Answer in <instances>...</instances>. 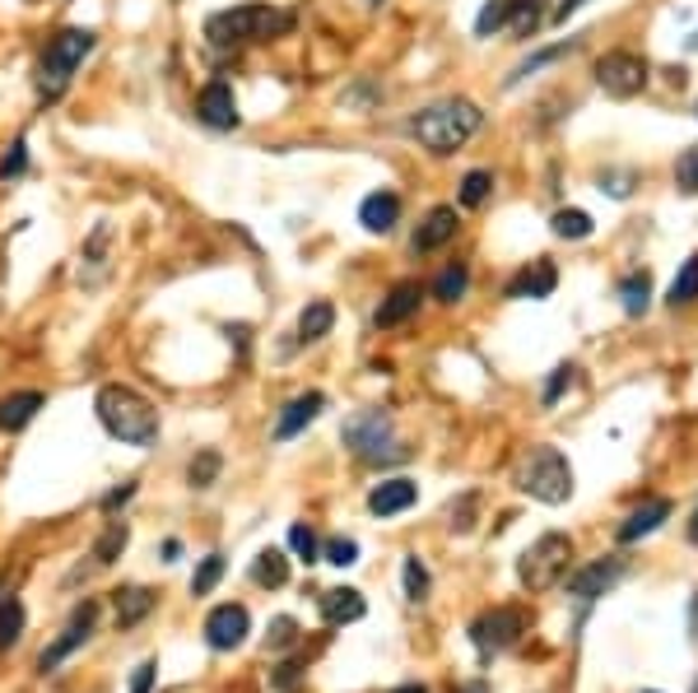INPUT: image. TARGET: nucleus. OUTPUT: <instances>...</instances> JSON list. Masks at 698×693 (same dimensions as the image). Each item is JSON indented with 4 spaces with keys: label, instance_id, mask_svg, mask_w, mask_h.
Wrapping results in <instances>:
<instances>
[{
    "label": "nucleus",
    "instance_id": "f257e3e1",
    "mask_svg": "<svg viewBox=\"0 0 698 693\" xmlns=\"http://www.w3.org/2000/svg\"><path fill=\"white\" fill-rule=\"evenodd\" d=\"M294 33V14L275 5H233L205 19L210 47H247V43H275Z\"/></svg>",
    "mask_w": 698,
    "mask_h": 693
},
{
    "label": "nucleus",
    "instance_id": "f03ea898",
    "mask_svg": "<svg viewBox=\"0 0 698 693\" xmlns=\"http://www.w3.org/2000/svg\"><path fill=\"white\" fill-rule=\"evenodd\" d=\"M93 410H99V420H103V428L112 433V438H122L131 447L159 443V414H154V405L140 391H131L122 382H108V387H99V395H93Z\"/></svg>",
    "mask_w": 698,
    "mask_h": 693
},
{
    "label": "nucleus",
    "instance_id": "7ed1b4c3",
    "mask_svg": "<svg viewBox=\"0 0 698 693\" xmlns=\"http://www.w3.org/2000/svg\"><path fill=\"white\" fill-rule=\"evenodd\" d=\"M480 126H484V112L471 98H448V103H434L410 116V135L429 154H457Z\"/></svg>",
    "mask_w": 698,
    "mask_h": 693
},
{
    "label": "nucleus",
    "instance_id": "20e7f679",
    "mask_svg": "<svg viewBox=\"0 0 698 693\" xmlns=\"http://www.w3.org/2000/svg\"><path fill=\"white\" fill-rule=\"evenodd\" d=\"M93 52V33L89 29H61L56 37H47L43 47V62H37V93L47 98V103H56L66 89L75 70H80V62Z\"/></svg>",
    "mask_w": 698,
    "mask_h": 693
},
{
    "label": "nucleus",
    "instance_id": "39448f33",
    "mask_svg": "<svg viewBox=\"0 0 698 693\" xmlns=\"http://www.w3.org/2000/svg\"><path fill=\"white\" fill-rule=\"evenodd\" d=\"M517 489L531 493L536 503H568L573 499V466L559 447H536L517 470Z\"/></svg>",
    "mask_w": 698,
    "mask_h": 693
},
{
    "label": "nucleus",
    "instance_id": "423d86ee",
    "mask_svg": "<svg viewBox=\"0 0 698 693\" xmlns=\"http://www.w3.org/2000/svg\"><path fill=\"white\" fill-rule=\"evenodd\" d=\"M568 559H573V540L559 536V530H550V536H540V540L517 559V582L527 586V591H550V586L564 582Z\"/></svg>",
    "mask_w": 698,
    "mask_h": 693
},
{
    "label": "nucleus",
    "instance_id": "0eeeda50",
    "mask_svg": "<svg viewBox=\"0 0 698 693\" xmlns=\"http://www.w3.org/2000/svg\"><path fill=\"white\" fill-rule=\"evenodd\" d=\"M345 447L354 451V457L373 461V466H382V461H405V447L392 443V420H386L382 410L354 414V420L345 424Z\"/></svg>",
    "mask_w": 698,
    "mask_h": 693
},
{
    "label": "nucleus",
    "instance_id": "6e6552de",
    "mask_svg": "<svg viewBox=\"0 0 698 693\" xmlns=\"http://www.w3.org/2000/svg\"><path fill=\"white\" fill-rule=\"evenodd\" d=\"M648 62L638 52H606L596 62V85L606 89L610 98H638L648 89Z\"/></svg>",
    "mask_w": 698,
    "mask_h": 693
},
{
    "label": "nucleus",
    "instance_id": "1a4fd4ad",
    "mask_svg": "<svg viewBox=\"0 0 698 693\" xmlns=\"http://www.w3.org/2000/svg\"><path fill=\"white\" fill-rule=\"evenodd\" d=\"M93 624H99V601H85V605L70 615V624L61 628V638H56L52 647H43V657H37V670H43V675H52V670L61 666L66 657H75V651L89 642Z\"/></svg>",
    "mask_w": 698,
    "mask_h": 693
},
{
    "label": "nucleus",
    "instance_id": "9d476101",
    "mask_svg": "<svg viewBox=\"0 0 698 693\" xmlns=\"http://www.w3.org/2000/svg\"><path fill=\"white\" fill-rule=\"evenodd\" d=\"M521 628H527L521 610H489V615H480L471 624V638H475V647L484 651V657H494V651H508L521 638Z\"/></svg>",
    "mask_w": 698,
    "mask_h": 693
},
{
    "label": "nucleus",
    "instance_id": "9b49d317",
    "mask_svg": "<svg viewBox=\"0 0 698 693\" xmlns=\"http://www.w3.org/2000/svg\"><path fill=\"white\" fill-rule=\"evenodd\" d=\"M196 122H205L210 131H233L243 122L238 116V98H233V85L224 79H210V85L196 93Z\"/></svg>",
    "mask_w": 698,
    "mask_h": 693
},
{
    "label": "nucleus",
    "instance_id": "f8f14e48",
    "mask_svg": "<svg viewBox=\"0 0 698 693\" xmlns=\"http://www.w3.org/2000/svg\"><path fill=\"white\" fill-rule=\"evenodd\" d=\"M247 628H251V619L243 605H219V610H210V619H205V642L215 651H233V647H243Z\"/></svg>",
    "mask_w": 698,
    "mask_h": 693
},
{
    "label": "nucleus",
    "instance_id": "ddd939ff",
    "mask_svg": "<svg viewBox=\"0 0 698 693\" xmlns=\"http://www.w3.org/2000/svg\"><path fill=\"white\" fill-rule=\"evenodd\" d=\"M554 284H559L554 261H550V256H536L531 266H521L508 280V299H550Z\"/></svg>",
    "mask_w": 698,
    "mask_h": 693
},
{
    "label": "nucleus",
    "instance_id": "4468645a",
    "mask_svg": "<svg viewBox=\"0 0 698 693\" xmlns=\"http://www.w3.org/2000/svg\"><path fill=\"white\" fill-rule=\"evenodd\" d=\"M619 572H624V563H619V559H596V563H587L582 572H573V578H568V596H577V601L606 596V591L619 582Z\"/></svg>",
    "mask_w": 698,
    "mask_h": 693
},
{
    "label": "nucleus",
    "instance_id": "2eb2a0df",
    "mask_svg": "<svg viewBox=\"0 0 698 693\" xmlns=\"http://www.w3.org/2000/svg\"><path fill=\"white\" fill-rule=\"evenodd\" d=\"M108 256H112V224H99L80 252V284L85 289H99L108 280V266H112Z\"/></svg>",
    "mask_w": 698,
    "mask_h": 693
},
{
    "label": "nucleus",
    "instance_id": "dca6fc26",
    "mask_svg": "<svg viewBox=\"0 0 698 693\" xmlns=\"http://www.w3.org/2000/svg\"><path fill=\"white\" fill-rule=\"evenodd\" d=\"M326 410V395L322 391H307V395H294V401L284 405V414L275 420V443H289V438H299V433L317 420V414Z\"/></svg>",
    "mask_w": 698,
    "mask_h": 693
},
{
    "label": "nucleus",
    "instance_id": "f3484780",
    "mask_svg": "<svg viewBox=\"0 0 698 693\" xmlns=\"http://www.w3.org/2000/svg\"><path fill=\"white\" fill-rule=\"evenodd\" d=\"M457 237V205H434L415 228V252H438Z\"/></svg>",
    "mask_w": 698,
    "mask_h": 693
},
{
    "label": "nucleus",
    "instance_id": "a211bd4d",
    "mask_svg": "<svg viewBox=\"0 0 698 693\" xmlns=\"http://www.w3.org/2000/svg\"><path fill=\"white\" fill-rule=\"evenodd\" d=\"M415 499H419L415 480H382L373 493H368V512H373V517H396V512L415 507Z\"/></svg>",
    "mask_w": 698,
    "mask_h": 693
},
{
    "label": "nucleus",
    "instance_id": "6ab92c4d",
    "mask_svg": "<svg viewBox=\"0 0 698 693\" xmlns=\"http://www.w3.org/2000/svg\"><path fill=\"white\" fill-rule=\"evenodd\" d=\"M401 220V195L396 191H373V195H363V205H359V224L368 233H392Z\"/></svg>",
    "mask_w": 698,
    "mask_h": 693
},
{
    "label": "nucleus",
    "instance_id": "aec40b11",
    "mask_svg": "<svg viewBox=\"0 0 698 693\" xmlns=\"http://www.w3.org/2000/svg\"><path fill=\"white\" fill-rule=\"evenodd\" d=\"M368 615V601L359 596L354 586H336V591H322V619L340 628V624H354Z\"/></svg>",
    "mask_w": 698,
    "mask_h": 693
},
{
    "label": "nucleus",
    "instance_id": "412c9836",
    "mask_svg": "<svg viewBox=\"0 0 698 693\" xmlns=\"http://www.w3.org/2000/svg\"><path fill=\"white\" fill-rule=\"evenodd\" d=\"M419 303H424L419 284H396V289L382 299V308H378L373 322H378L382 331H386V326H401V322H410V316L419 312Z\"/></svg>",
    "mask_w": 698,
    "mask_h": 693
},
{
    "label": "nucleus",
    "instance_id": "4be33fe9",
    "mask_svg": "<svg viewBox=\"0 0 698 693\" xmlns=\"http://www.w3.org/2000/svg\"><path fill=\"white\" fill-rule=\"evenodd\" d=\"M47 405V395L43 391H14L0 401V428L5 433H19V428H29L33 424V414Z\"/></svg>",
    "mask_w": 698,
    "mask_h": 693
},
{
    "label": "nucleus",
    "instance_id": "5701e85b",
    "mask_svg": "<svg viewBox=\"0 0 698 693\" xmlns=\"http://www.w3.org/2000/svg\"><path fill=\"white\" fill-rule=\"evenodd\" d=\"M666 517H671V503H666V499H652V503H643V507H633L629 517H624V526H619V540H624V545L643 540V536H652V530L662 526Z\"/></svg>",
    "mask_w": 698,
    "mask_h": 693
},
{
    "label": "nucleus",
    "instance_id": "b1692460",
    "mask_svg": "<svg viewBox=\"0 0 698 693\" xmlns=\"http://www.w3.org/2000/svg\"><path fill=\"white\" fill-rule=\"evenodd\" d=\"M112 610H116V628H135L154 610V591H145V586L112 591Z\"/></svg>",
    "mask_w": 698,
    "mask_h": 693
},
{
    "label": "nucleus",
    "instance_id": "393cba45",
    "mask_svg": "<svg viewBox=\"0 0 698 693\" xmlns=\"http://www.w3.org/2000/svg\"><path fill=\"white\" fill-rule=\"evenodd\" d=\"M331 326H336V308L326 303V299H317V303H307L303 316H299V340L303 345H317L322 335H331Z\"/></svg>",
    "mask_w": 698,
    "mask_h": 693
},
{
    "label": "nucleus",
    "instance_id": "a878e982",
    "mask_svg": "<svg viewBox=\"0 0 698 693\" xmlns=\"http://www.w3.org/2000/svg\"><path fill=\"white\" fill-rule=\"evenodd\" d=\"M251 582L266 586V591H275L289 582V559H284V549H261L257 559H251Z\"/></svg>",
    "mask_w": 698,
    "mask_h": 693
},
{
    "label": "nucleus",
    "instance_id": "bb28decb",
    "mask_svg": "<svg viewBox=\"0 0 698 693\" xmlns=\"http://www.w3.org/2000/svg\"><path fill=\"white\" fill-rule=\"evenodd\" d=\"M508 24L517 37H531L545 24V0H508Z\"/></svg>",
    "mask_w": 698,
    "mask_h": 693
},
{
    "label": "nucleus",
    "instance_id": "cd10ccee",
    "mask_svg": "<svg viewBox=\"0 0 698 693\" xmlns=\"http://www.w3.org/2000/svg\"><path fill=\"white\" fill-rule=\"evenodd\" d=\"M126 540H131V526L126 522H108L99 545H93V563H99V568L116 563V559H122V549H126Z\"/></svg>",
    "mask_w": 698,
    "mask_h": 693
},
{
    "label": "nucleus",
    "instance_id": "c85d7f7f",
    "mask_svg": "<svg viewBox=\"0 0 698 693\" xmlns=\"http://www.w3.org/2000/svg\"><path fill=\"white\" fill-rule=\"evenodd\" d=\"M666 303H671V308L698 303V256H689V261L680 266V275H675V284H671V293H666Z\"/></svg>",
    "mask_w": 698,
    "mask_h": 693
},
{
    "label": "nucleus",
    "instance_id": "c756f323",
    "mask_svg": "<svg viewBox=\"0 0 698 693\" xmlns=\"http://www.w3.org/2000/svg\"><path fill=\"white\" fill-rule=\"evenodd\" d=\"M465 289H471V270H465L461 261H452V266L434 280V299H438V303H457Z\"/></svg>",
    "mask_w": 698,
    "mask_h": 693
},
{
    "label": "nucleus",
    "instance_id": "7c9ffc66",
    "mask_svg": "<svg viewBox=\"0 0 698 693\" xmlns=\"http://www.w3.org/2000/svg\"><path fill=\"white\" fill-rule=\"evenodd\" d=\"M550 224H554V237H564V243H582V237H592V228H596L587 210H559Z\"/></svg>",
    "mask_w": 698,
    "mask_h": 693
},
{
    "label": "nucleus",
    "instance_id": "2f4dec72",
    "mask_svg": "<svg viewBox=\"0 0 698 693\" xmlns=\"http://www.w3.org/2000/svg\"><path fill=\"white\" fill-rule=\"evenodd\" d=\"M577 52V37H568V43H554V47H545V52H536V56H527L513 75H508V85H517V79H527V75H536L540 66H550V62H564V56H573Z\"/></svg>",
    "mask_w": 698,
    "mask_h": 693
},
{
    "label": "nucleus",
    "instance_id": "473e14b6",
    "mask_svg": "<svg viewBox=\"0 0 698 693\" xmlns=\"http://www.w3.org/2000/svg\"><path fill=\"white\" fill-rule=\"evenodd\" d=\"M19 638H24V605L5 596L0 601V651H10Z\"/></svg>",
    "mask_w": 698,
    "mask_h": 693
},
{
    "label": "nucleus",
    "instance_id": "72a5a7b5",
    "mask_svg": "<svg viewBox=\"0 0 698 693\" xmlns=\"http://www.w3.org/2000/svg\"><path fill=\"white\" fill-rule=\"evenodd\" d=\"M489 191H494V172L475 168V172L461 177V205H465V210H480L484 201H489Z\"/></svg>",
    "mask_w": 698,
    "mask_h": 693
},
{
    "label": "nucleus",
    "instance_id": "f704fd0d",
    "mask_svg": "<svg viewBox=\"0 0 698 693\" xmlns=\"http://www.w3.org/2000/svg\"><path fill=\"white\" fill-rule=\"evenodd\" d=\"M619 299H624V312H629V316L648 312V303H652V280H648V275H629V280L619 284Z\"/></svg>",
    "mask_w": 698,
    "mask_h": 693
},
{
    "label": "nucleus",
    "instance_id": "c9c22d12",
    "mask_svg": "<svg viewBox=\"0 0 698 693\" xmlns=\"http://www.w3.org/2000/svg\"><path fill=\"white\" fill-rule=\"evenodd\" d=\"M219 578H224V554H210V559H201L196 578H191V591H196V596H210V591L219 586Z\"/></svg>",
    "mask_w": 698,
    "mask_h": 693
},
{
    "label": "nucleus",
    "instance_id": "e433bc0d",
    "mask_svg": "<svg viewBox=\"0 0 698 693\" xmlns=\"http://www.w3.org/2000/svg\"><path fill=\"white\" fill-rule=\"evenodd\" d=\"M675 187L685 195H698V145H689L680 154V164H675Z\"/></svg>",
    "mask_w": 698,
    "mask_h": 693
},
{
    "label": "nucleus",
    "instance_id": "4c0bfd02",
    "mask_svg": "<svg viewBox=\"0 0 698 693\" xmlns=\"http://www.w3.org/2000/svg\"><path fill=\"white\" fill-rule=\"evenodd\" d=\"M503 24H508V0H489V5L475 14V37H489Z\"/></svg>",
    "mask_w": 698,
    "mask_h": 693
},
{
    "label": "nucleus",
    "instance_id": "58836bf2",
    "mask_svg": "<svg viewBox=\"0 0 698 693\" xmlns=\"http://www.w3.org/2000/svg\"><path fill=\"white\" fill-rule=\"evenodd\" d=\"M215 474H219V451H201V457L191 461L187 480L196 484V489H210V484H215Z\"/></svg>",
    "mask_w": 698,
    "mask_h": 693
},
{
    "label": "nucleus",
    "instance_id": "ea45409f",
    "mask_svg": "<svg viewBox=\"0 0 698 693\" xmlns=\"http://www.w3.org/2000/svg\"><path fill=\"white\" fill-rule=\"evenodd\" d=\"M299 642V624L289 619V615H280V619H270V633H266V647L270 651H284V647H294Z\"/></svg>",
    "mask_w": 698,
    "mask_h": 693
},
{
    "label": "nucleus",
    "instance_id": "a19ab883",
    "mask_svg": "<svg viewBox=\"0 0 698 693\" xmlns=\"http://www.w3.org/2000/svg\"><path fill=\"white\" fill-rule=\"evenodd\" d=\"M289 549H294L299 554V559H307V563H313L317 559V554H322V545H317V536H313V526H289Z\"/></svg>",
    "mask_w": 698,
    "mask_h": 693
},
{
    "label": "nucleus",
    "instance_id": "79ce46f5",
    "mask_svg": "<svg viewBox=\"0 0 698 693\" xmlns=\"http://www.w3.org/2000/svg\"><path fill=\"white\" fill-rule=\"evenodd\" d=\"M405 596H410V601L429 596V568H424L419 559H405Z\"/></svg>",
    "mask_w": 698,
    "mask_h": 693
},
{
    "label": "nucleus",
    "instance_id": "37998d69",
    "mask_svg": "<svg viewBox=\"0 0 698 693\" xmlns=\"http://www.w3.org/2000/svg\"><path fill=\"white\" fill-rule=\"evenodd\" d=\"M322 559L326 563H336V568H349V563H359V545L354 540H326V549H322Z\"/></svg>",
    "mask_w": 698,
    "mask_h": 693
},
{
    "label": "nucleus",
    "instance_id": "c03bdc74",
    "mask_svg": "<svg viewBox=\"0 0 698 693\" xmlns=\"http://www.w3.org/2000/svg\"><path fill=\"white\" fill-rule=\"evenodd\" d=\"M24 164H29V145H24V141H14V145H10V154L0 158V182H10V177H19V172H24Z\"/></svg>",
    "mask_w": 698,
    "mask_h": 693
},
{
    "label": "nucleus",
    "instance_id": "a18cd8bd",
    "mask_svg": "<svg viewBox=\"0 0 698 693\" xmlns=\"http://www.w3.org/2000/svg\"><path fill=\"white\" fill-rule=\"evenodd\" d=\"M573 378H577V368H573V364H559V368H554V378L545 382V405H554L559 395L573 387Z\"/></svg>",
    "mask_w": 698,
    "mask_h": 693
},
{
    "label": "nucleus",
    "instance_id": "49530a36",
    "mask_svg": "<svg viewBox=\"0 0 698 693\" xmlns=\"http://www.w3.org/2000/svg\"><path fill=\"white\" fill-rule=\"evenodd\" d=\"M448 517H452L448 526H452V530H461V536H465V530L475 526V522H471V517H475V493H465L461 503H452V512H448Z\"/></svg>",
    "mask_w": 698,
    "mask_h": 693
},
{
    "label": "nucleus",
    "instance_id": "de8ad7c7",
    "mask_svg": "<svg viewBox=\"0 0 698 693\" xmlns=\"http://www.w3.org/2000/svg\"><path fill=\"white\" fill-rule=\"evenodd\" d=\"M299 670H303L299 661H284V666L275 670V689H284V693H289V689H294V684H299Z\"/></svg>",
    "mask_w": 698,
    "mask_h": 693
},
{
    "label": "nucleus",
    "instance_id": "09e8293b",
    "mask_svg": "<svg viewBox=\"0 0 698 693\" xmlns=\"http://www.w3.org/2000/svg\"><path fill=\"white\" fill-rule=\"evenodd\" d=\"M149 689H154V661H145V666L131 675V693H149Z\"/></svg>",
    "mask_w": 698,
    "mask_h": 693
},
{
    "label": "nucleus",
    "instance_id": "8fccbe9b",
    "mask_svg": "<svg viewBox=\"0 0 698 693\" xmlns=\"http://www.w3.org/2000/svg\"><path fill=\"white\" fill-rule=\"evenodd\" d=\"M131 493H135V484H122V489H112V493H108V499H103V512H112V507H122V503L131 499Z\"/></svg>",
    "mask_w": 698,
    "mask_h": 693
},
{
    "label": "nucleus",
    "instance_id": "3c124183",
    "mask_svg": "<svg viewBox=\"0 0 698 693\" xmlns=\"http://www.w3.org/2000/svg\"><path fill=\"white\" fill-rule=\"evenodd\" d=\"M582 5H587V0H559V10H554V19H559V24H564V19H568V14H577Z\"/></svg>",
    "mask_w": 698,
    "mask_h": 693
},
{
    "label": "nucleus",
    "instance_id": "603ef678",
    "mask_svg": "<svg viewBox=\"0 0 698 693\" xmlns=\"http://www.w3.org/2000/svg\"><path fill=\"white\" fill-rule=\"evenodd\" d=\"M452 693H489L484 684H461V689H452Z\"/></svg>",
    "mask_w": 698,
    "mask_h": 693
},
{
    "label": "nucleus",
    "instance_id": "864d4df0",
    "mask_svg": "<svg viewBox=\"0 0 698 693\" xmlns=\"http://www.w3.org/2000/svg\"><path fill=\"white\" fill-rule=\"evenodd\" d=\"M392 693H429L424 684H401V689H392Z\"/></svg>",
    "mask_w": 698,
    "mask_h": 693
},
{
    "label": "nucleus",
    "instance_id": "5fc2aeb1",
    "mask_svg": "<svg viewBox=\"0 0 698 693\" xmlns=\"http://www.w3.org/2000/svg\"><path fill=\"white\" fill-rule=\"evenodd\" d=\"M689 540L698 545V512H694V517H689Z\"/></svg>",
    "mask_w": 698,
    "mask_h": 693
},
{
    "label": "nucleus",
    "instance_id": "6e6d98bb",
    "mask_svg": "<svg viewBox=\"0 0 698 693\" xmlns=\"http://www.w3.org/2000/svg\"><path fill=\"white\" fill-rule=\"evenodd\" d=\"M0 591H5V578H0Z\"/></svg>",
    "mask_w": 698,
    "mask_h": 693
},
{
    "label": "nucleus",
    "instance_id": "4d7b16f0",
    "mask_svg": "<svg viewBox=\"0 0 698 693\" xmlns=\"http://www.w3.org/2000/svg\"><path fill=\"white\" fill-rule=\"evenodd\" d=\"M368 5H378V0H368Z\"/></svg>",
    "mask_w": 698,
    "mask_h": 693
},
{
    "label": "nucleus",
    "instance_id": "13d9d810",
    "mask_svg": "<svg viewBox=\"0 0 698 693\" xmlns=\"http://www.w3.org/2000/svg\"><path fill=\"white\" fill-rule=\"evenodd\" d=\"M694 693H698V684H694Z\"/></svg>",
    "mask_w": 698,
    "mask_h": 693
}]
</instances>
